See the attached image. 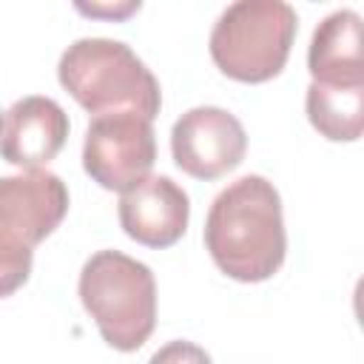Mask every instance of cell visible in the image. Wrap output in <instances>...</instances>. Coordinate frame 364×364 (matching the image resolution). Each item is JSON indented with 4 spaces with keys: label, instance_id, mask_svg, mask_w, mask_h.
Wrapping results in <instances>:
<instances>
[{
    "label": "cell",
    "instance_id": "1",
    "mask_svg": "<svg viewBox=\"0 0 364 364\" xmlns=\"http://www.w3.org/2000/svg\"><path fill=\"white\" fill-rule=\"evenodd\" d=\"M205 247L213 264L245 284L270 279L287 253L282 196L259 173L239 176L213 202L205 219Z\"/></svg>",
    "mask_w": 364,
    "mask_h": 364
},
{
    "label": "cell",
    "instance_id": "2",
    "mask_svg": "<svg viewBox=\"0 0 364 364\" xmlns=\"http://www.w3.org/2000/svg\"><path fill=\"white\" fill-rule=\"evenodd\" d=\"M57 80L94 117L136 111L154 119L162 108V91L156 77L131 51V46L119 40H74L57 63Z\"/></svg>",
    "mask_w": 364,
    "mask_h": 364
},
{
    "label": "cell",
    "instance_id": "3",
    "mask_svg": "<svg viewBox=\"0 0 364 364\" xmlns=\"http://www.w3.org/2000/svg\"><path fill=\"white\" fill-rule=\"evenodd\" d=\"M77 293L108 347L134 353L154 333L156 282L148 264L119 250H97L80 270Z\"/></svg>",
    "mask_w": 364,
    "mask_h": 364
},
{
    "label": "cell",
    "instance_id": "4",
    "mask_svg": "<svg viewBox=\"0 0 364 364\" xmlns=\"http://www.w3.org/2000/svg\"><path fill=\"white\" fill-rule=\"evenodd\" d=\"M299 17L282 0H239L230 3L210 31V57L216 68L239 82L273 80L296 40Z\"/></svg>",
    "mask_w": 364,
    "mask_h": 364
},
{
    "label": "cell",
    "instance_id": "5",
    "mask_svg": "<svg viewBox=\"0 0 364 364\" xmlns=\"http://www.w3.org/2000/svg\"><path fill=\"white\" fill-rule=\"evenodd\" d=\"M68 213L65 182L46 171H23L0 179V282L3 296L26 284L34 247L54 233Z\"/></svg>",
    "mask_w": 364,
    "mask_h": 364
},
{
    "label": "cell",
    "instance_id": "6",
    "mask_svg": "<svg viewBox=\"0 0 364 364\" xmlns=\"http://www.w3.org/2000/svg\"><path fill=\"white\" fill-rule=\"evenodd\" d=\"M156 159L154 119L136 111L100 114L88 122L82 168L105 191L125 193L151 176Z\"/></svg>",
    "mask_w": 364,
    "mask_h": 364
},
{
    "label": "cell",
    "instance_id": "7",
    "mask_svg": "<svg viewBox=\"0 0 364 364\" xmlns=\"http://www.w3.org/2000/svg\"><path fill=\"white\" fill-rule=\"evenodd\" d=\"M247 134L242 122L219 105H196L171 128V154L179 171L193 179H219L242 165Z\"/></svg>",
    "mask_w": 364,
    "mask_h": 364
},
{
    "label": "cell",
    "instance_id": "8",
    "mask_svg": "<svg viewBox=\"0 0 364 364\" xmlns=\"http://www.w3.org/2000/svg\"><path fill=\"white\" fill-rule=\"evenodd\" d=\"M122 230L145 247H171L182 239L191 219L188 193L171 176H148L119 196Z\"/></svg>",
    "mask_w": 364,
    "mask_h": 364
},
{
    "label": "cell",
    "instance_id": "9",
    "mask_svg": "<svg viewBox=\"0 0 364 364\" xmlns=\"http://www.w3.org/2000/svg\"><path fill=\"white\" fill-rule=\"evenodd\" d=\"M68 139V114L51 97H23L9 105L3 119L6 162L34 171L48 165Z\"/></svg>",
    "mask_w": 364,
    "mask_h": 364
},
{
    "label": "cell",
    "instance_id": "10",
    "mask_svg": "<svg viewBox=\"0 0 364 364\" xmlns=\"http://www.w3.org/2000/svg\"><path fill=\"white\" fill-rule=\"evenodd\" d=\"M307 68L313 82H364V17L353 9L330 11L310 37Z\"/></svg>",
    "mask_w": 364,
    "mask_h": 364
},
{
    "label": "cell",
    "instance_id": "11",
    "mask_svg": "<svg viewBox=\"0 0 364 364\" xmlns=\"http://www.w3.org/2000/svg\"><path fill=\"white\" fill-rule=\"evenodd\" d=\"M310 125L330 142H353L364 136V82L324 85L310 82L304 97Z\"/></svg>",
    "mask_w": 364,
    "mask_h": 364
},
{
    "label": "cell",
    "instance_id": "12",
    "mask_svg": "<svg viewBox=\"0 0 364 364\" xmlns=\"http://www.w3.org/2000/svg\"><path fill=\"white\" fill-rule=\"evenodd\" d=\"M148 364H213V361L199 344L176 338V341H168L165 347H159L148 358Z\"/></svg>",
    "mask_w": 364,
    "mask_h": 364
},
{
    "label": "cell",
    "instance_id": "13",
    "mask_svg": "<svg viewBox=\"0 0 364 364\" xmlns=\"http://www.w3.org/2000/svg\"><path fill=\"white\" fill-rule=\"evenodd\" d=\"M77 9L82 14H91V17H111V20H117V17H128L131 11H139V0L136 3H119V6H97V3L85 6V3H77Z\"/></svg>",
    "mask_w": 364,
    "mask_h": 364
},
{
    "label": "cell",
    "instance_id": "14",
    "mask_svg": "<svg viewBox=\"0 0 364 364\" xmlns=\"http://www.w3.org/2000/svg\"><path fill=\"white\" fill-rule=\"evenodd\" d=\"M353 310H355L358 324L364 327V273H361V279L355 282V290H353Z\"/></svg>",
    "mask_w": 364,
    "mask_h": 364
}]
</instances>
